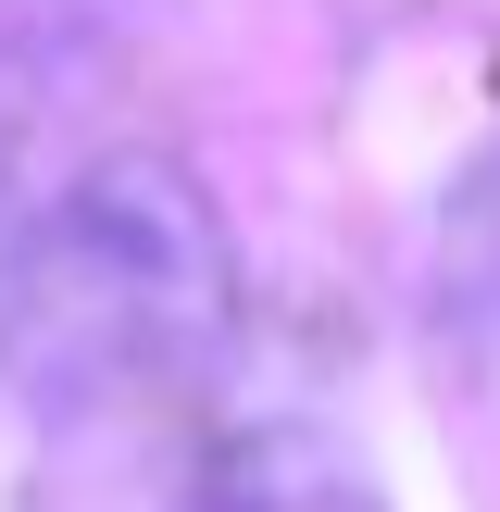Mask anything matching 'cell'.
<instances>
[{"label": "cell", "mask_w": 500, "mask_h": 512, "mask_svg": "<svg viewBox=\"0 0 500 512\" xmlns=\"http://www.w3.org/2000/svg\"><path fill=\"white\" fill-rule=\"evenodd\" d=\"M238 263L175 163H100L0 275V363L25 388H138L225 338Z\"/></svg>", "instance_id": "6da1fadb"}]
</instances>
